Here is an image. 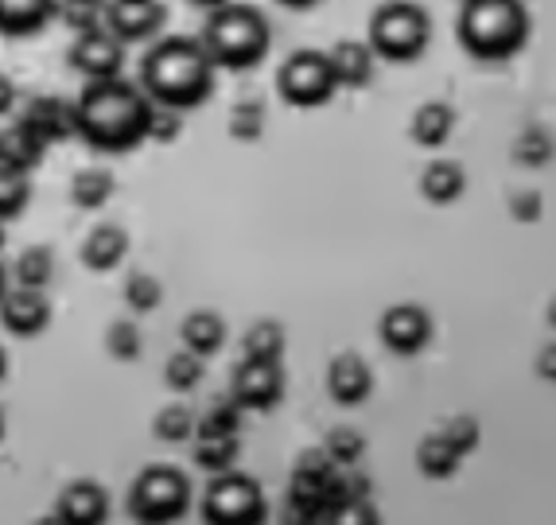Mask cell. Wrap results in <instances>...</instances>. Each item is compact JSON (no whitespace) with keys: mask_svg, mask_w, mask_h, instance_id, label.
Returning <instances> with one entry per match:
<instances>
[{"mask_svg":"<svg viewBox=\"0 0 556 525\" xmlns=\"http://www.w3.org/2000/svg\"><path fill=\"white\" fill-rule=\"evenodd\" d=\"M121 296H125V304H129L137 315H149V312H156V308L164 304V285H160L152 273H129V277H125V288H121Z\"/></svg>","mask_w":556,"mask_h":525,"instance_id":"1f68e13d","label":"cell"},{"mask_svg":"<svg viewBox=\"0 0 556 525\" xmlns=\"http://www.w3.org/2000/svg\"><path fill=\"white\" fill-rule=\"evenodd\" d=\"M43 157H47V145L31 137L20 121L12 129L0 133V164L20 167V172H36V167L43 164Z\"/></svg>","mask_w":556,"mask_h":525,"instance_id":"cb8c5ba5","label":"cell"},{"mask_svg":"<svg viewBox=\"0 0 556 525\" xmlns=\"http://www.w3.org/2000/svg\"><path fill=\"white\" fill-rule=\"evenodd\" d=\"M0 253H4V222H0Z\"/></svg>","mask_w":556,"mask_h":525,"instance_id":"681fc988","label":"cell"},{"mask_svg":"<svg viewBox=\"0 0 556 525\" xmlns=\"http://www.w3.org/2000/svg\"><path fill=\"white\" fill-rule=\"evenodd\" d=\"M230 397L245 413H269V409H277L285 401V370H280V362L241 359V366L233 370Z\"/></svg>","mask_w":556,"mask_h":525,"instance_id":"30bf717a","label":"cell"},{"mask_svg":"<svg viewBox=\"0 0 556 525\" xmlns=\"http://www.w3.org/2000/svg\"><path fill=\"white\" fill-rule=\"evenodd\" d=\"M432 335H437L432 315L420 304H393V308H386L378 320L381 347L390 350V354H397V359H417V354H425V350L432 347Z\"/></svg>","mask_w":556,"mask_h":525,"instance_id":"9c48e42d","label":"cell"},{"mask_svg":"<svg viewBox=\"0 0 556 525\" xmlns=\"http://www.w3.org/2000/svg\"><path fill=\"white\" fill-rule=\"evenodd\" d=\"M459 463H464V455L455 452L452 443H447L440 433L425 436V440L417 443V471L425 475V479H432V483L455 479V471H459Z\"/></svg>","mask_w":556,"mask_h":525,"instance_id":"603a6c76","label":"cell"},{"mask_svg":"<svg viewBox=\"0 0 556 525\" xmlns=\"http://www.w3.org/2000/svg\"><path fill=\"white\" fill-rule=\"evenodd\" d=\"M199 39H203L206 55L218 71H253L269 55L273 28L261 9L230 0L223 9L206 12V28Z\"/></svg>","mask_w":556,"mask_h":525,"instance_id":"277c9868","label":"cell"},{"mask_svg":"<svg viewBox=\"0 0 556 525\" xmlns=\"http://www.w3.org/2000/svg\"><path fill=\"white\" fill-rule=\"evenodd\" d=\"M0 327L16 339H39L51 327V300L43 288H9L0 296Z\"/></svg>","mask_w":556,"mask_h":525,"instance_id":"4fadbf2b","label":"cell"},{"mask_svg":"<svg viewBox=\"0 0 556 525\" xmlns=\"http://www.w3.org/2000/svg\"><path fill=\"white\" fill-rule=\"evenodd\" d=\"M152 436L164 443H187L195 440V413L187 405H167L152 416Z\"/></svg>","mask_w":556,"mask_h":525,"instance_id":"4dcf8cb0","label":"cell"},{"mask_svg":"<svg viewBox=\"0 0 556 525\" xmlns=\"http://www.w3.org/2000/svg\"><path fill=\"white\" fill-rule=\"evenodd\" d=\"M285 327H280L277 320H261L253 323L250 332H245V339H241V354L253 362H280L285 359Z\"/></svg>","mask_w":556,"mask_h":525,"instance_id":"4316f807","label":"cell"},{"mask_svg":"<svg viewBox=\"0 0 556 525\" xmlns=\"http://www.w3.org/2000/svg\"><path fill=\"white\" fill-rule=\"evenodd\" d=\"M66 63H71V71L83 74L86 83H98V78H117V74H125V43H121V39L102 24V28L75 36Z\"/></svg>","mask_w":556,"mask_h":525,"instance_id":"8fae6325","label":"cell"},{"mask_svg":"<svg viewBox=\"0 0 556 525\" xmlns=\"http://www.w3.org/2000/svg\"><path fill=\"white\" fill-rule=\"evenodd\" d=\"M214 74H218V66L206 55L203 39L167 36L156 39L140 63V90L149 93V102L191 113L211 102Z\"/></svg>","mask_w":556,"mask_h":525,"instance_id":"7a4b0ae2","label":"cell"},{"mask_svg":"<svg viewBox=\"0 0 556 525\" xmlns=\"http://www.w3.org/2000/svg\"><path fill=\"white\" fill-rule=\"evenodd\" d=\"M230 137L238 140V145H253V140L265 137V110H261V102H238L230 110Z\"/></svg>","mask_w":556,"mask_h":525,"instance_id":"8d00e7d4","label":"cell"},{"mask_svg":"<svg viewBox=\"0 0 556 525\" xmlns=\"http://www.w3.org/2000/svg\"><path fill=\"white\" fill-rule=\"evenodd\" d=\"M0 440H4V413H0Z\"/></svg>","mask_w":556,"mask_h":525,"instance_id":"f907efd6","label":"cell"},{"mask_svg":"<svg viewBox=\"0 0 556 525\" xmlns=\"http://www.w3.org/2000/svg\"><path fill=\"white\" fill-rule=\"evenodd\" d=\"M184 129V113L172 110V105H156L152 102V113H149V140L156 145H172Z\"/></svg>","mask_w":556,"mask_h":525,"instance_id":"ab89813d","label":"cell"},{"mask_svg":"<svg viewBox=\"0 0 556 525\" xmlns=\"http://www.w3.org/2000/svg\"><path fill=\"white\" fill-rule=\"evenodd\" d=\"M55 514L63 525H102L110 517V495L98 483L78 479L59 495Z\"/></svg>","mask_w":556,"mask_h":525,"instance_id":"2e32d148","label":"cell"},{"mask_svg":"<svg viewBox=\"0 0 556 525\" xmlns=\"http://www.w3.org/2000/svg\"><path fill=\"white\" fill-rule=\"evenodd\" d=\"M455 133V113L444 102H425L413 121H408V137L417 140L420 148H444Z\"/></svg>","mask_w":556,"mask_h":525,"instance_id":"44dd1931","label":"cell"},{"mask_svg":"<svg viewBox=\"0 0 556 525\" xmlns=\"http://www.w3.org/2000/svg\"><path fill=\"white\" fill-rule=\"evenodd\" d=\"M9 280H12V273H9V268H4V265H0V296H4V292H9Z\"/></svg>","mask_w":556,"mask_h":525,"instance_id":"bcb514c9","label":"cell"},{"mask_svg":"<svg viewBox=\"0 0 556 525\" xmlns=\"http://www.w3.org/2000/svg\"><path fill=\"white\" fill-rule=\"evenodd\" d=\"M59 16V0H0V36L31 39Z\"/></svg>","mask_w":556,"mask_h":525,"instance_id":"e0dca14e","label":"cell"},{"mask_svg":"<svg viewBox=\"0 0 556 525\" xmlns=\"http://www.w3.org/2000/svg\"><path fill=\"white\" fill-rule=\"evenodd\" d=\"M187 4L199 12H214V9H223V4H230V0H187Z\"/></svg>","mask_w":556,"mask_h":525,"instance_id":"f6af8a7d","label":"cell"},{"mask_svg":"<svg viewBox=\"0 0 556 525\" xmlns=\"http://www.w3.org/2000/svg\"><path fill=\"white\" fill-rule=\"evenodd\" d=\"M265 514H269V502H265V490L257 479L241 475V471L211 475V487L203 495L206 525H261Z\"/></svg>","mask_w":556,"mask_h":525,"instance_id":"52a82bcc","label":"cell"},{"mask_svg":"<svg viewBox=\"0 0 556 525\" xmlns=\"http://www.w3.org/2000/svg\"><path fill=\"white\" fill-rule=\"evenodd\" d=\"M9 378V354H4V347H0V382Z\"/></svg>","mask_w":556,"mask_h":525,"instance_id":"7dc6e473","label":"cell"},{"mask_svg":"<svg viewBox=\"0 0 556 525\" xmlns=\"http://www.w3.org/2000/svg\"><path fill=\"white\" fill-rule=\"evenodd\" d=\"M140 350H144V339H140V327L129 320H117L110 323V332H105V354L113 362H137Z\"/></svg>","mask_w":556,"mask_h":525,"instance_id":"d590c367","label":"cell"},{"mask_svg":"<svg viewBox=\"0 0 556 525\" xmlns=\"http://www.w3.org/2000/svg\"><path fill=\"white\" fill-rule=\"evenodd\" d=\"M529 9L526 0H464L455 20V39L479 63H506L526 47Z\"/></svg>","mask_w":556,"mask_h":525,"instance_id":"3957f363","label":"cell"},{"mask_svg":"<svg viewBox=\"0 0 556 525\" xmlns=\"http://www.w3.org/2000/svg\"><path fill=\"white\" fill-rule=\"evenodd\" d=\"M12 110H16V86L9 74H0V117H9Z\"/></svg>","mask_w":556,"mask_h":525,"instance_id":"7bdbcfd3","label":"cell"},{"mask_svg":"<svg viewBox=\"0 0 556 525\" xmlns=\"http://www.w3.org/2000/svg\"><path fill=\"white\" fill-rule=\"evenodd\" d=\"M440 436H444V440L452 443L464 460L479 452V443H482V428H479V421H475V416H452V421L440 428Z\"/></svg>","mask_w":556,"mask_h":525,"instance_id":"f35d334b","label":"cell"},{"mask_svg":"<svg viewBox=\"0 0 556 525\" xmlns=\"http://www.w3.org/2000/svg\"><path fill=\"white\" fill-rule=\"evenodd\" d=\"M553 152H556L553 140H548V133H541V129H529L514 140V160H518L521 167H529V172L545 167L548 160H553Z\"/></svg>","mask_w":556,"mask_h":525,"instance_id":"74e56055","label":"cell"},{"mask_svg":"<svg viewBox=\"0 0 556 525\" xmlns=\"http://www.w3.org/2000/svg\"><path fill=\"white\" fill-rule=\"evenodd\" d=\"M20 125L51 148V145H59V140L78 137V110H75V102H63L55 93H39V98H31V102L24 105Z\"/></svg>","mask_w":556,"mask_h":525,"instance_id":"5bb4252c","label":"cell"},{"mask_svg":"<svg viewBox=\"0 0 556 525\" xmlns=\"http://www.w3.org/2000/svg\"><path fill=\"white\" fill-rule=\"evenodd\" d=\"M66 28L83 36V32H93L105 24V0H59V16Z\"/></svg>","mask_w":556,"mask_h":525,"instance_id":"836d02e7","label":"cell"},{"mask_svg":"<svg viewBox=\"0 0 556 525\" xmlns=\"http://www.w3.org/2000/svg\"><path fill=\"white\" fill-rule=\"evenodd\" d=\"M31 203V172L0 164V222H12Z\"/></svg>","mask_w":556,"mask_h":525,"instance_id":"f1b7e54d","label":"cell"},{"mask_svg":"<svg viewBox=\"0 0 556 525\" xmlns=\"http://www.w3.org/2000/svg\"><path fill=\"white\" fill-rule=\"evenodd\" d=\"M132 522L140 525H167L191 510V483L172 463H152L132 479L129 498H125Z\"/></svg>","mask_w":556,"mask_h":525,"instance_id":"8992f818","label":"cell"},{"mask_svg":"<svg viewBox=\"0 0 556 525\" xmlns=\"http://www.w3.org/2000/svg\"><path fill=\"white\" fill-rule=\"evenodd\" d=\"M324 452L331 455L334 467L351 471V467H358L362 455H366V436L354 433V428H346V424H343V428H334V433L327 436Z\"/></svg>","mask_w":556,"mask_h":525,"instance_id":"e575fe53","label":"cell"},{"mask_svg":"<svg viewBox=\"0 0 556 525\" xmlns=\"http://www.w3.org/2000/svg\"><path fill=\"white\" fill-rule=\"evenodd\" d=\"M206 378V366L203 359H199L195 350H176L172 359L164 362V382L172 393H191V389H199Z\"/></svg>","mask_w":556,"mask_h":525,"instance_id":"f546056e","label":"cell"},{"mask_svg":"<svg viewBox=\"0 0 556 525\" xmlns=\"http://www.w3.org/2000/svg\"><path fill=\"white\" fill-rule=\"evenodd\" d=\"M12 280H16L20 288H43L55 280V253L47 246H31L24 249L16 258V265H12Z\"/></svg>","mask_w":556,"mask_h":525,"instance_id":"83f0119b","label":"cell"},{"mask_svg":"<svg viewBox=\"0 0 556 525\" xmlns=\"http://www.w3.org/2000/svg\"><path fill=\"white\" fill-rule=\"evenodd\" d=\"M541 191H514L510 195V218L529 226V222H541Z\"/></svg>","mask_w":556,"mask_h":525,"instance_id":"60d3db41","label":"cell"},{"mask_svg":"<svg viewBox=\"0 0 556 525\" xmlns=\"http://www.w3.org/2000/svg\"><path fill=\"white\" fill-rule=\"evenodd\" d=\"M538 378L548 382V386H556V342H548V347L538 354Z\"/></svg>","mask_w":556,"mask_h":525,"instance_id":"b9f144b4","label":"cell"},{"mask_svg":"<svg viewBox=\"0 0 556 525\" xmlns=\"http://www.w3.org/2000/svg\"><path fill=\"white\" fill-rule=\"evenodd\" d=\"M548 327H553V332H556V296H553V300H548Z\"/></svg>","mask_w":556,"mask_h":525,"instance_id":"c3c4849f","label":"cell"},{"mask_svg":"<svg viewBox=\"0 0 556 525\" xmlns=\"http://www.w3.org/2000/svg\"><path fill=\"white\" fill-rule=\"evenodd\" d=\"M167 20V9L160 0H110L105 4V28L121 39V43H149L160 36Z\"/></svg>","mask_w":556,"mask_h":525,"instance_id":"7c38bea8","label":"cell"},{"mask_svg":"<svg viewBox=\"0 0 556 525\" xmlns=\"http://www.w3.org/2000/svg\"><path fill=\"white\" fill-rule=\"evenodd\" d=\"M331 71H334V83H339V90H362V86H370L374 78V51L370 43H354V39H346V43H339L331 51Z\"/></svg>","mask_w":556,"mask_h":525,"instance_id":"ac0fdd59","label":"cell"},{"mask_svg":"<svg viewBox=\"0 0 556 525\" xmlns=\"http://www.w3.org/2000/svg\"><path fill=\"white\" fill-rule=\"evenodd\" d=\"M179 339H184L187 350H195L199 359H211L218 354L226 342V323L223 315L214 312H191L184 323H179Z\"/></svg>","mask_w":556,"mask_h":525,"instance_id":"7402d4cb","label":"cell"},{"mask_svg":"<svg viewBox=\"0 0 556 525\" xmlns=\"http://www.w3.org/2000/svg\"><path fill=\"white\" fill-rule=\"evenodd\" d=\"M280 9H288V12H307V9H316L319 0H277Z\"/></svg>","mask_w":556,"mask_h":525,"instance_id":"ee69618b","label":"cell"},{"mask_svg":"<svg viewBox=\"0 0 556 525\" xmlns=\"http://www.w3.org/2000/svg\"><path fill=\"white\" fill-rule=\"evenodd\" d=\"M467 191V175L455 160H432L420 175V195L432 207H452Z\"/></svg>","mask_w":556,"mask_h":525,"instance_id":"ffe728a7","label":"cell"},{"mask_svg":"<svg viewBox=\"0 0 556 525\" xmlns=\"http://www.w3.org/2000/svg\"><path fill=\"white\" fill-rule=\"evenodd\" d=\"M241 416H245V409H241L233 397L230 401H218V405H211L203 416H195V436H238Z\"/></svg>","mask_w":556,"mask_h":525,"instance_id":"d6a6232c","label":"cell"},{"mask_svg":"<svg viewBox=\"0 0 556 525\" xmlns=\"http://www.w3.org/2000/svg\"><path fill=\"white\" fill-rule=\"evenodd\" d=\"M277 93L292 110H319L339 93L331 59L324 51H296L288 55L277 74Z\"/></svg>","mask_w":556,"mask_h":525,"instance_id":"ba28073f","label":"cell"},{"mask_svg":"<svg viewBox=\"0 0 556 525\" xmlns=\"http://www.w3.org/2000/svg\"><path fill=\"white\" fill-rule=\"evenodd\" d=\"M327 393H331L334 405L358 409L370 401L374 393V370L370 362L346 350V354H334L331 366H327Z\"/></svg>","mask_w":556,"mask_h":525,"instance_id":"9a60e30c","label":"cell"},{"mask_svg":"<svg viewBox=\"0 0 556 525\" xmlns=\"http://www.w3.org/2000/svg\"><path fill=\"white\" fill-rule=\"evenodd\" d=\"M432 24L417 0H386L370 16V51L386 63H417L425 55Z\"/></svg>","mask_w":556,"mask_h":525,"instance_id":"5b68a950","label":"cell"},{"mask_svg":"<svg viewBox=\"0 0 556 525\" xmlns=\"http://www.w3.org/2000/svg\"><path fill=\"white\" fill-rule=\"evenodd\" d=\"M113 191H117V179H113V172H105V167H83V172H75V179H71V203H75L78 211H102L113 199Z\"/></svg>","mask_w":556,"mask_h":525,"instance_id":"d4e9b609","label":"cell"},{"mask_svg":"<svg viewBox=\"0 0 556 525\" xmlns=\"http://www.w3.org/2000/svg\"><path fill=\"white\" fill-rule=\"evenodd\" d=\"M238 455H241V440L238 436H195V460L199 471L206 475H226V471L238 467Z\"/></svg>","mask_w":556,"mask_h":525,"instance_id":"484cf974","label":"cell"},{"mask_svg":"<svg viewBox=\"0 0 556 525\" xmlns=\"http://www.w3.org/2000/svg\"><path fill=\"white\" fill-rule=\"evenodd\" d=\"M75 110H78V137L90 148H98V152L121 157V152H132V148H140L149 140L152 102L140 86L125 83V74L86 83Z\"/></svg>","mask_w":556,"mask_h":525,"instance_id":"6da1fadb","label":"cell"},{"mask_svg":"<svg viewBox=\"0 0 556 525\" xmlns=\"http://www.w3.org/2000/svg\"><path fill=\"white\" fill-rule=\"evenodd\" d=\"M125 253H129V234L121 226H98L83 241V265L90 273H110V268H117L125 261Z\"/></svg>","mask_w":556,"mask_h":525,"instance_id":"d6986e66","label":"cell"}]
</instances>
